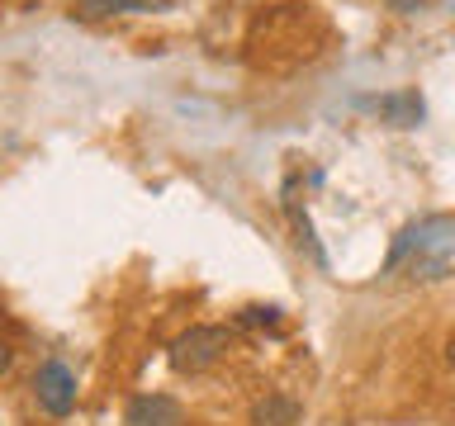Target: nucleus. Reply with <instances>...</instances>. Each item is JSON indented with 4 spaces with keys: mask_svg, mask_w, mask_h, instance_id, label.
Returning a JSON list of instances; mask_svg holds the SVG:
<instances>
[{
    "mask_svg": "<svg viewBox=\"0 0 455 426\" xmlns=\"http://www.w3.org/2000/svg\"><path fill=\"white\" fill-rule=\"evenodd\" d=\"M14 365V346H10V341L5 336H0V375H5V369Z\"/></svg>",
    "mask_w": 455,
    "mask_h": 426,
    "instance_id": "6e6552de",
    "label": "nucleus"
},
{
    "mask_svg": "<svg viewBox=\"0 0 455 426\" xmlns=\"http://www.w3.org/2000/svg\"><path fill=\"white\" fill-rule=\"evenodd\" d=\"M294 417H299V407H294V398H284V393H266L251 412L256 426H294Z\"/></svg>",
    "mask_w": 455,
    "mask_h": 426,
    "instance_id": "39448f33",
    "label": "nucleus"
},
{
    "mask_svg": "<svg viewBox=\"0 0 455 426\" xmlns=\"http://www.w3.org/2000/svg\"><path fill=\"white\" fill-rule=\"evenodd\" d=\"M34 398L48 417H67L76 407V375L62 365V360H43L38 375H34Z\"/></svg>",
    "mask_w": 455,
    "mask_h": 426,
    "instance_id": "f03ea898",
    "label": "nucleus"
},
{
    "mask_svg": "<svg viewBox=\"0 0 455 426\" xmlns=\"http://www.w3.org/2000/svg\"><path fill=\"white\" fill-rule=\"evenodd\" d=\"M446 365H451V369H455V336H451V341H446Z\"/></svg>",
    "mask_w": 455,
    "mask_h": 426,
    "instance_id": "1a4fd4ad",
    "label": "nucleus"
},
{
    "mask_svg": "<svg viewBox=\"0 0 455 426\" xmlns=\"http://www.w3.org/2000/svg\"><path fill=\"white\" fill-rule=\"evenodd\" d=\"M280 312L275 308H242L237 312V327H275Z\"/></svg>",
    "mask_w": 455,
    "mask_h": 426,
    "instance_id": "0eeeda50",
    "label": "nucleus"
},
{
    "mask_svg": "<svg viewBox=\"0 0 455 426\" xmlns=\"http://www.w3.org/2000/svg\"><path fill=\"white\" fill-rule=\"evenodd\" d=\"M233 351V327H190L185 336L171 341V369L176 375H204Z\"/></svg>",
    "mask_w": 455,
    "mask_h": 426,
    "instance_id": "f257e3e1",
    "label": "nucleus"
},
{
    "mask_svg": "<svg viewBox=\"0 0 455 426\" xmlns=\"http://www.w3.org/2000/svg\"><path fill=\"white\" fill-rule=\"evenodd\" d=\"M379 114L389 123H398V128H412L422 119V99H418V91H403V95H389V99H379Z\"/></svg>",
    "mask_w": 455,
    "mask_h": 426,
    "instance_id": "423d86ee",
    "label": "nucleus"
},
{
    "mask_svg": "<svg viewBox=\"0 0 455 426\" xmlns=\"http://www.w3.org/2000/svg\"><path fill=\"white\" fill-rule=\"evenodd\" d=\"M124 426H190V417L171 393H138L124 407Z\"/></svg>",
    "mask_w": 455,
    "mask_h": 426,
    "instance_id": "7ed1b4c3",
    "label": "nucleus"
},
{
    "mask_svg": "<svg viewBox=\"0 0 455 426\" xmlns=\"http://www.w3.org/2000/svg\"><path fill=\"white\" fill-rule=\"evenodd\" d=\"M171 0H81L76 20H109V14H142V10H166Z\"/></svg>",
    "mask_w": 455,
    "mask_h": 426,
    "instance_id": "20e7f679",
    "label": "nucleus"
}]
</instances>
